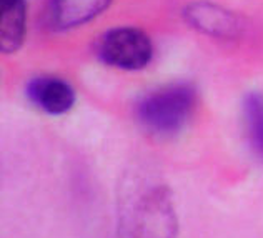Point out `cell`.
I'll return each mask as SVG.
<instances>
[{
    "label": "cell",
    "mask_w": 263,
    "mask_h": 238,
    "mask_svg": "<svg viewBox=\"0 0 263 238\" xmlns=\"http://www.w3.org/2000/svg\"><path fill=\"white\" fill-rule=\"evenodd\" d=\"M27 97L39 110L48 115L67 114L75 105V90L59 77H35L27 85Z\"/></svg>",
    "instance_id": "277c9868"
},
{
    "label": "cell",
    "mask_w": 263,
    "mask_h": 238,
    "mask_svg": "<svg viewBox=\"0 0 263 238\" xmlns=\"http://www.w3.org/2000/svg\"><path fill=\"white\" fill-rule=\"evenodd\" d=\"M185 20L195 30L220 39H233L240 32V22L232 12L210 2H195L185 9Z\"/></svg>",
    "instance_id": "5b68a950"
},
{
    "label": "cell",
    "mask_w": 263,
    "mask_h": 238,
    "mask_svg": "<svg viewBox=\"0 0 263 238\" xmlns=\"http://www.w3.org/2000/svg\"><path fill=\"white\" fill-rule=\"evenodd\" d=\"M97 53L107 65L120 70H142L154 55L148 35L137 27H115L99 39Z\"/></svg>",
    "instance_id": "3957f363"
},
{
    "label": "cell",
    "mask_w": 263,
    "mask_h": 238,
    "mask_svg": "<svg viewBox=\"0 0 263 238\" xmlns=\"http://www.w3.org/2000/svg\"><path fill=\"white\" fill-rule=\"evenodd\" d=\"M243 115L248 142L255 155L263 160V95L248 94L243 100Z\"/></svg>",
    "instance_id": "ba28073f"
},
{
    "label": "cell",
    "mask_w": 263,
    "mask_h": 238,
    "mask_svg": "<svg viewBox=\"0 0 263 238\" xmlns=\"http://www.w3.org/2000/svg\"><path fill=\"white\" fill-rule=\"evenodd\" d=\"M112 0H52L47 10L48 25L53 30H70L100 15Z\"/></svg>",
    "instance_id": "8992f818"
},
{
    "label": "cell",
    "mask_w": 263,
    "mask_h": 238,
    "mask_svg": "<svg viewBox=\"0 0 263 238\" xmlns=\"http://www.w3.org/2000/svg\"><path fill=\"white\" fill-rule=\"evenodd\" d=\"M197 94L189 83H170L145 95L137 105V118L154 135H175L195 108Z\"/></svg>",
    "instance_id": "7a4b0ae2"
},
{
    "label": "cell",
    "mask_w": 263,
    "mask_h": 238,
    "mask_svg": "<svg viewBox=\"0 0 263 238\" xmlns=\"http://www.w3.org/2000/svg\"><path fill=\"white\" fill-rule=\"evenodd\" d=\"M25 37V0H0V50L13 53Z\"/></svg>",
    "instance_id": "52a82bcc"
},
{
    "label": "cell",
    "mask_w": 263,
    "mask_h": 238,
    "mask_svg": "<svg viewBox=\"0 0 263 238\" xmlns=\"http://www.w3.org/2000/svg\"><path fill=\"white\" fill-rule=\"evenodd\" d=\"M178 222L167 187L138 181L119 204L117 238H177Z\"/></svg>",
    "instance_id": "6da1fadb"
}]
</instances>
